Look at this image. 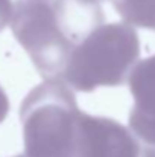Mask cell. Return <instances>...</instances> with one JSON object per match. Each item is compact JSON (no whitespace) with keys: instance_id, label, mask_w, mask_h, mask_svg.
Returning a JSON list of instances; mask_svg holds the SVG:
<instances>
[{"instance_id":"cell-1","label":"cell","mask_w":155,"mask_h":157,"mask_svg":"<svg viewBox=\"0 0 155 157\" xmlns=\"http://www.w3.org/2000/svg\"><path fill=\"white\" fill-rule=\"evenodd\" d=\"M103 23L99 0H17L12 34L44 79H61L73 48Z\"/></svg>"},{"instance_id":"cell-2","label":"cell","mask_w":155,"mask_h":157,"mask_svg":"<svg viewBox=\"0 0 155 157\" xmlns=\"http://www.w3.org/2000/svg\"><path fill=\"white\" fill-rule=\"evenodd\" d=\"M138 56L140 40L129 25L102 23L73 48L61 79L84 93L122 86Z\"/></svg>"},{"instance_id":"cell-3","label":"cell","mask_w":155,"mask_h":157,"mask_svg":"<svg viewBox=\"0 0 155 157\" xmlns=\"http://www.w3.org/2000/svg\"><path fill=\"white\" fill-rule=\"evenodd\" d=\"M81 110L62 79H44L20 107L24 154L28 157H73Z\"/></svg>"},{"instance_id":"cell-4","label":"cell","mask_w":155,"mask_h":157,"mask_svg":"<svg viewBox=\"0 0 155 157\" xmlns=\"http://www.w3.org/2000/svg\"><path fill=\"white\" fill-rule=\"evenodd\" d=\"M73 157H142V150L131 131L117 121L81 111Z\"/></svg>"},{"instance_id":"cell-5","label":"cell","mask_w":155,"mask_h":157,"mask_svg":"<svg viewBox=\"0 0 155 157\" xmlns=\"http://www.w3.org/2000/svg\"><path fill=\"white\" fill-rule=\"evenodd\" d=\"M131 95L138 111H155V55L135 63L128 75Z\"/></svg>"},{"instance_id":"cell-6","label":"cell","mask_w":155,"mask_h":157,"mask_svg":"<svg viewBox=\"0 0 155 157\" xmlns=\"http://www.w3.org/2000/svg\"><path fill=\"white\" fill-rule=\"evenodd\" d=\"M114 8L126 25L155 31V0H116Z\"/></svg>"},{"instance_id":"cell-7","label":"cell","mask_w":155,"mask_h":157,"mask_svg":"<svg viewBox=\"0 0 155 157\" xmlns=\"http://www.w3.org/2000/svg\"><path fill=\"white\" fill-rule=\"evenodd\" d=\"M129 128L148 147H155V111L132 108L129 113Z\"/></svg>"},{"instance_id":"cell-8","label":"cell","mask_w":155,"mask_h":157,"mask_svg":"<svg viewBox=\"0 0 155 157\" xmlns=\"http://www.w3.org/2000/svg\"><path fill=\"white\" fill-rule=\"evenodd\" d=\"M12 12H14L12 0H0V32L11 23Z\"/></svg>"},{"instance_id":"cell-9","label":"cell","mask_w":155,"mask_h":157,"mask_svg":"<svg viewBox=\"0 0 155 157\" xmlns=\"http://www.w3.org/2000/svg\"><path fill=\"white\" fill-rule=\"evenodd\" d=\"M8 111H9V99H8L5 90L0 87V124L8 116Z\"/></svg>"},{"instance_id":"cell-10","label":"cell","mask_w":155,"mask_h":157,"mask_svg":"<svg viewBox=\"0 0 155 157\" xmlns=\"http://www.w3.org/2000/svg\"><path fill=\"white\" fill-rule=\"evenodd\" d=\"M142 157H155V147H148V148L143 151Z\"/></svg>"},{"instance_id":"cell-11","label":"cell","mask_w":155,"mask_h":157,"mask_svg":"<svg viewBox=\"0 0 155 157\" xmlns=\"http://www.w3.org/2000/svg\"><path fill=\"white\" fill-rule=\"evenodd\" d=\"M15 157H28L26 154H20V156H15Z\"/></svg>"}]
</instances>
